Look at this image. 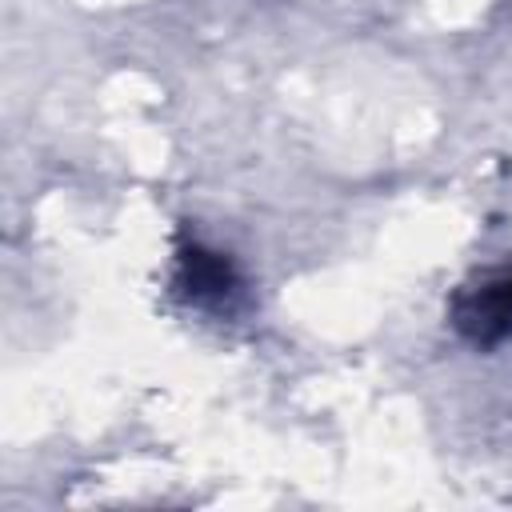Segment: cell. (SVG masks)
Listing matches in <instances>:
<instances>
[{
	"mask_svg": "<svg viewBox=\"0 0 512 512\" xmlns=\"http://www.w3.org/2000/svg\"><path fill=\"white\" fill-rule=\"evenodd\" d=\"M452 324L480 348L500 344L512 332V268H496L464 284L452 300Z\"/></svg>",
	"mask_w": 512,
	"mask_h": 512,
	"instance_id": "cell-1",
	"label": "cell"
},
{
	"mask_svg": "<svg viewBox=\"0 0 512 512\" xmlns=\"http://www.w3.org/2000/svg\"><path fill=\"white\" fill-rule=\"evenodd\" d=\"M180 284L188 288L192 300H224V296L236 292V272L216 252L184 248L180 252Z\"/></svg>",
	"mask_w": 512,
	"mask_h": 512,
	"instance_id": "cell-2",
	"label": "cell"
}]
</instances>
